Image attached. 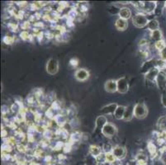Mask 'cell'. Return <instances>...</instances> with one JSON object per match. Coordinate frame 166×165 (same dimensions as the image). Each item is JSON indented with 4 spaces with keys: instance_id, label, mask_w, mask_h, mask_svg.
I'll return each instance as SVG.
<instances>
[{
    "instance_id": "cell-1",
    "label": "cell",
    "mask_w": 166,
    "mask_h": 165,
    "mask_svg": "<svg viewBox=\"0 0 166 165\" xmlns=\"http://www.w3.org/2000/svg\"><path fill=\"white\" fill-rule=\"evenodd\" d=\"M149 19L147 15L143 12H137L134 17H132V23L137 28H144L147 27L149 22Z\"/></svg>"
},
{
    "instance_id": "cell-2",
    "label": "cell",
    "mask_w": 166,
    "mask_h": 165,
    "mask_svg": "<svg viewBox=\"0 0 166 165\" xmlns=\"http://www.w3.org/2000/svg\"><path fill=\"white\" fill-rule=\"evenodd\" d=\"M117 132H118V130L117 126L112 122H108L102 130V135L108 140L115 138L117 136Z\"/></svg>"
},
{
    "instance_id": "cell-3",
    "label": "cell",
    "mask_w": 166,
    "mask_h": 165,
    "mask_svg": "<svg viewBox=\"0 0 166 165\" xmlns=\"http://www.w3.org/2000/svg\"><path fill=\"white\" fill-rule=\"evenodd\" d=\"M149 109L147 106L144 103H137L135 104L134 108V116L135 117L139 119V120H142L148 116Z\"/></svg>"
},
{
    "instance_id": "cell-4",
    "label": "cell",
    "mask_w": 166,
    "mask_h": 165,
    "mask_svg": "<svg viewBox=\"0 0 166 165\" xmlns=\"http://www.w3.org/2000/svg\"><path fill=\"white\" fill-rule=\"evenodd\" d=\"M158 3L157 2H153V1H141L140 2V12H143L146 15L152 14L153 12H155L157 8Z\"/></svg>"
},
{
    "instance_id": "cell-5",
    "label": "cell",
    "mask_w": 166,
    "mask_h": 165,
    "mask_svg": "<svg viewBox=\"0 0 166 165\" xmlns=\"http://www.w3.org/2000/svg\"><path fill=\"white\" fill-rule=\"evenodd\" d=\"M160 69L157 67L151 69L150 70L148 71L146 74H145V82L146 84H155V81L157 79V76L159 73H160Z\"/></svg>"
},
{
    "instance_id": "cell-6",
    "label": "cell",
    "mask_w": 166,
    "mask_h": 165,
    "mask_svg": "<svg viewBox=\"0 0 166 165\" xmlns=\"http://www.w3.org/2000/svg\"><path fill=\"white\" fill-rule=\"evenodd\" d=\"M47 72L50 75H55L59 71V61L56 59L51 58L47 63L46 66Z\"/></svg>"
},
{
    "instance_id": "cell-7",
    "label": "cell",
    "mask_w": 166,
    "mask_h": 165,
    "mask_svg": "<svg viewBox=\"0 0 166 165\" xmlns=\"http://www.w3.org/2000/svg\"><path fill=\"white\" fill-rule=\"evenodd\" d=\"M155 85L162 93L166 91V72L164 70L160 71L155 81Z\"/></svg>"
},
{
    "instance_id": "cell-8",
    "label": "cell",
    "mask_w": 166,
    "mask_h": 165,
    "mask_svg": "<svg viewBox=\"0 0 166 165\" xmlns=\"http://www.w3.org/2000/svg\"><path fill=\"white\" fill-rule=\"evenodd\" d=\"M108 117L106 116L101 115L99 116L95 120V128H94V133L96 135L102 134V128L104 127L106 124L108 123Z\"/></svg>"
},
{
    "instance_id": "cell-9",
    "label": "cell",
    "mask_w": 166,
    "mask_h": 165,
    "mask_svg": "<svg viewBox=\"0 0 166 165\" xmlns=\"http://www.w3.org/2000/svg\"><path fill=\"white\" fill-rule=\"evenodd\" d=\"M117 93H119L121 94H126L129 91V89H130L129 82L125 77H122L117 79Z\"/></svg>"
},
{
    "instance_id": "cell-10",
    "label": "cell",
    "mask_w": 166,
    "mask_h": 165,
    "mask_svg": "<svg viewBox=\"0 0 166 165\" xmlns=\"http://www.w3.org/2000/svg\"><path fill=\"white\" fill-rule=\"evenodd\" d=\"M89 76H90L89 71L87 70L86 69H77L74 73V78L79 82H85L89 79Z\"/></svg>"
},
{
    "instance_id": "cell-11",
    "label": "cell",
    "mask_w": 166,
    "mask_h": 165,
    "mask_svg": "<svg viewBox=\"0 0 166 165\" xmlns=\"http://www.w3.org/2000/svg\"><path fill=\"white\" fill-rule=\"evenodd\" d=\"M112 153H113V155L117 160H121V159H124L126 155V150L123 145L117 144V145L113 146Z\"/></svg>"
},
{
    "instance_id": "cell-12",
    "label": "cell",
    "mask_w": 166,
    "mask_h": 165,
    "mask_svg": "<svg viewBox=\"0 0 166 165\" xmlns=\"http://www.w3.org/2000/svg\"><path fill=\"white\" fill-rule=\"evenodd\" d=\"M117 106H118V104L117 103H109L106 106H102L100 112L102 113V115L103 116H113L116 110H117Z\"/></svg>"
},
{
    "instance_id": "cell-13",
    "label": "cell",
    "mask_w": 166,
    "mask_h": 165,
    "mask_svg": "<svg viewBox=\"0 0 166 165\" xmlns=\"http://www.w3.org/2000/svg\"><path fill=\"white\" fill-rule=\"evenodd\" d=\"M154 67H156V60L152 58V59H150L148 60H146L143 63L141 67H140V72L142 74H146L148 71H150Z\"/></svg>"
},
{
    "instance_id": "cell-14",
    "label": "cell",
    "mask_w": 166,
    "mask_h": 165,
    "mask_svg": "<svg viewBox=\"0 0 166 165\" xmlns=\"http://www.w3.org/2000/svg\"><path fill=\"white\" fill-rule=\"evenodd\" d=\"M105 91L108 93H115L117 92V80L108 79L106 81L104 84Z\"/></svg>"
},
{
    "instance_id": "cell-15",
    "label": "cell",
    "mask_w": 166,
    "mask_h": 165,
    "mask_svg": "<svg viewBox=\"0 0 166 165\" xmlns=\"http://www.w3.org/2000/svg\"><path fill=\"white\" fill-rule=\"evenodd\" d=\"M53 121H55V124L58 127H64L65 125L69 122V118L66 115L62 114V113H57L55 115V118Z\"/></svg>"
},
{
    "instance_id": "cell-16",
    "label": "cell",
    "mask_w": 166,
    "mask_h": 165,
    "mask_svg": "<svg viewBox=\"0 0 166 165\" xmlns=\"http://www.w3.org/2000/svg\"><path fill=\"white\" fill-rule=\"evenodd\" d=\"M134 108L135 105H132V104L126 106V111L125 114H124V117H123V121H126V122H129V121H131L133 119V117H135Z\"/></svg>"
},
{
    "instance_id": "cell-17",
    "label": "cell",
    "mask_w": 166,
    "mask_h": 165,
    "mask_svg": "<svg viewBox=\"0 0 166 165\" xmlns=\"http://www.w3.org/2000/svg\"><path fill=\"white\" fill-rule=\"evenodd\" d=\"M118 16H119L120 18H123L124 20L128 21L132 16V12H131V9L127 8V7H122L120 8Z\"/></svg>"
},
{
    "instance_id": "cell-18",
    "label": "cell",
    "mask_w": 166,
    "mask_h": 165,
    "mask_svg": "<svg viewBox=\"0 0 166 165\" xmlns=\"http://www.w3.org/2000/svg\"><path fill=\"white\" fill-rule=\"evenodd\" d=\"M115 27H116V29L120 31V32H124L128 27V22L126 20L118 18L115 22Z\"/></svg>"
},
{
    "instance_id": "cell-19",
    "label": "cell",
    "mask_w": 166,
    "mask_h": 165,
    "mask_svg": "<svg viewBox=\"0 0 166 165\" xmlns=\"http://www.w3.org/2000/svg\"><path fill=\"white\" fill-rule=\"evenodd\" d=\"M102 153V149L98 144H91L88 148V153L94 157H98Z\"/></svg>"
},
{
    "instance_id": "cell-20",
    "label": "cell",
    "mask_w": 166,
    "mask_h": 165,
    "mask_svg": "<svg viewBox=\"0 0 166 165\" xmlns=\"http://www.w3.org/2000/svg\"><path fill=\"white\" fill-rule=\"evenodd\" d=\"M126 106H123V105H118L117 106L116 112L114 113L113 117L117 120V121H121V120H123V117H124V114H125L126 111Z\"/></svg>"
},
{
    "instance_id": "cell-21",
    "label": "cell",
    "mask_w": 166,
    "mask_h": 165,
    "mask_svg": "<svg viewBox=\"0 0 166 165\" xmlns=\"http://www.w3.org/2000/svg\"><path fill=\"white\" fill-rule=\"evenodd\" d=\"M150 38L152 41H154V43L156 41L163 40V33L161 32V30L159 29L153 32H150Z\"/></svg>"
},
{
    "instance_id": "cell-22",
    "label": "cell",
    "mask_w": 166,
    "mask_h": 165,
    "mask_svg": "<svg viewBox=\"0 0 166 165\" xmlns=\"http://www.w3.org/2000/svg\"><path fill=\"white\" fill-rule=\"evenodd\" d=\"M147 30L149 32H153L155 30L160 29V22L156 19H150L147 24Z\"/></svg>"
},
{
    "instance_id": "cell-23",
    "label": "cell",
    "mask_w": 166,
    "mask_h": 165,
    "mask_svg": "<svg viewBox=\"0 0 166 165\" xmlns=\"http://www.w3.org/2000/svg\"><path fill=\"white\" fill-rule=\"evenodd\" d=\"M156 126H157L158 130H160V131L166 130V116H160L158 119L157 123H156Z\"/></svg>"
},
{
    "instance_id": "cell-24",
    "label": "cell",
    "mask_w": 166,
    "mask_h": 165,
    "mask_svg": "<svg viewBox=\"0 0 166 165\" xmlns=\"http://www.w3.org/2000/svg\"><path fill=\"white\" fill-rule=\"evenodd\" d=\"M154 48L155 50H158L159 53L161 52L162 50H164L166 48V41L164 39L161 40V41H156L154 43Z\"/></svg>"
},
{
    "instance_id": "cell-25",
    "label": "cell",
    "mask_w": 166,
    "mask_h": 165,
    "mask_svg": "<svg viewBox=\"0 0 166 165\" xmlns=\"http://www.w3.org/2000/svg\"><path fill=\"white\" fill-rule=\"evenodd\" d=\"M68 123H69V125H70L71 130H77V129H78L79 126H80V122H79V120L77 118V116H76V117L70 119Z\"/></svg>"
},
{
    "instance_id": "cell-26",
    "label": "cell",
    "mask_w": 166,
    "mask_h": 165,
    "mask_svg": "<svg viewBox=\"0 0 166 165\" xmlns=\"http://www.w3.org/2000/svg\"><path fill=\"white\" fill-rule=\"evenodd\" d=\"M56 114H57V112H55L54 109H52L50 106H49V107L45 111V115H44V116L47 117V119L52 121V120H54V118H55Z\"/></svg>"
},
{
    "instance_id": "cell-27",
    "label": "cell",
    "mask_w": 166,
    "mask_h": 165,
    "mask_svg": "<svg viewBox=\"0 0 166 165\" xmlns=\"http://www.w3.org/2000/svg\"><path fill=\"white\" fill-rule=\"evenodd\" d=\"M98 163H99V162L97 160L96 157L93 156L88 153L85 159V165H98Z\"/></svg>"
},
{
    "instance_id": "cell-28",
    "label": "cell",
    "mask_w": 166,
    "mask_h": 165,
    "mask_svg": "<svg viewBox=\"0 0 166 165\" xmlns=\"http://www.w3.org/2000/svg\"><path fill=\"white\" fill-rule=\"evenodd\" d=\"M147 150L151 155H154L155 153H157V148H156V145L154 144V142L150 140L147 143Z\"/></svg>"
},
{
    "instance_id": "cell-29",
    "label": "cell",
    "mask_w": 166,
    "mask_h": 165,
    "mask_svg": "<svg viewBox=\"0 0 166 165\" xmlns=\"http://www.w3.org/2000/svg\"><path fill=\"white\" fill-rule=\"evenodd\" d=\"M16 38H15L14 35H6L3 38V44L7 45H11L15 42Z\"/></svg>"
},
{
    "instance_id": "cell-30",
    "label": "cell",
    "mask_w": 166,
    "mask_h": 165,
    "mask_svg": "<svg viewBox=\"0 0 166 165\" xmlns=\"http://www.w3.org/2000/svg\"><path fill=\"white\" fill-rule=\"evenodd\" d=\"M32 25L28 20H25L22 23L19 24V28L22 31H28L29 29L32 28Z\"/></svg>"
},
{
    "instance_id": "cell-31",
    "label": "cell",
    "mask_w": 166,
    "mask_h": 165,
    "mask_svg": "<svg viewBox=\"0 0 166 165\" xmlns=\"http://www.w3.org/2000/svg\"><path fill=\"white\" fill-rule=\"evenodd\" d=\"M102 152L105 153H111L112 151V149H113V146L111 144V143L109 142H105L103 143L102 146Z\"/></svg>"
},
{
    "instance_id": "cell-32",
    "label": "cell",
    "mask_w": 166,
    "mask_h": 165,
    "mask_svg": "<svg viewBox=\"0 0 166 165\" xmlns=\"http://www.w3.org/2000/svg\"><path fill=\"white\" fill-rule=\"evenodd\" d=\"M1 112H2V115H3V117H8V116L12 113L11 112V109H10V106H9L6 104H4L1 107Z\"/></svg>"
},
{
    "instance_id": "cell-33",
    "label": "cell",
    "mask_w": 166,
    "mask_h": 165,
    "mask_svg": "<svg viewBox=\"0 0 166 165\" xmlns=\"http://www.w3.org/2000/svg\"><path fill=\"white\" fill-rule=\"evenodd\" d=\"M12 150V145L8 144V143H3L2 145V151L3 153H9Z\"/></svg>"
},
{
    "instance_id": "cell-34",
    "label": "cell",
    "mask_w": 166,
    "mask_h": 165,
    "mask_svg": "<svg viewBox=\"0 0 166 165\" xmlns=\"http://www.w3.org/2000/svg\"><path fill=\"white\" fill-rule=\"evenodd\" d=\"M79 64V60L78 58H76V57H73V58H71L70 59V61H69V65L72 67V68H76Z\"/></svg>"
},
{
    "instance_id": "cell-35",
    "label": "cell",
    "mask_w": 166,
    "mask_h": 165,
    "mask_svg": "<svg viewBox=\"0 0 166 165\" xmlns=\"http://www.w3.org/2000/svg\"><path fill=\"white\" fill-rule=\"evenodd\" d=\"M1 136H2V138L3 139L8 138L9 136H10L9 135V130L7 129V127L6 128H3V129H2V130H1Z\"/></svg>"
},
{
    "instance_id": "cell-36",
    "label": "cell",
    "mask_w": 166,
    "mask_h": 165,
    "mask_svg": "<svg viewBox=\"0 0 166 165\" xmlns=\"http://www.w3.org/2000/svg\"><path fill=\"white\" fill-rule=\"evenodd\" d=\"M161 103H162L164 107L166 108V91L162 93V95H161Z\"/></svg>"
}]
</instances>
